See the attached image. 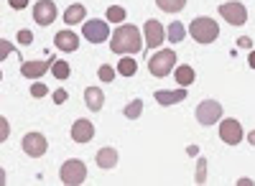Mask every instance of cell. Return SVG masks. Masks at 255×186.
Listing matches in <instances>:
<instances>
[{
    "mask_svg": "<svg viewBox=\"0 0 255 186\" xmlns=\"http://www.w3.org/2000/svg\"><path fill=\"white\" fill-rule=\"evenodd\" d=\"M110 51H115L120 56H133V54L143 51V38H140L138 26L120 23V28H115V33L110 36Z\"/></svg>",
    "mask_w": 255,
    "mask_h": 186,
    "instance_id": "6da1fadb",
    "label": "cell"
},
{
    "mask_svg": "<svg viewBox=\"0 0 255 186\" xmlns=\"http://www.w3.org/2000/svg\"><path fill=\"white\" fill-rule=\"evenodd\" d=\"M189 33L197 44H212V41H217V36H220V26H217V20L202 15V18H194L189 23Z\"/></svg>",
    "mask_w": 255,
    "mask_h": 186,
    "instance_id": "7a4b0ae2",
    "label": "cell"
},
{
    "mask_svg": "<svg viewBox=\"0 0 255 186\" xmlns=\"http://www.w3.org/2000/svg\"><path fill=\"white\" fill-rule=\"evenodd\" d=\"M174 67H176V51L174 49H163V51L153 54L151 61H148V69H151V74L158 77V79L168 77Z\"/></svg>",
    "mask_w": 255,
    "mask_h": 186,
    "instance_id": "3957f363",
    "label": "cell"
},
{
    "mask_svg": "<svg viewBox=\"0 0 255 186\" xmlns=\"http://www.w3.org/2000/svg\"><path fill=\"white\" fill-rule=\"evenodd\" d=\"M59 179H61V184H67V186H77V184H82L84 179H87V166H84L82 161H77V158H69V161L61 163Z\"/></svg>",
    "mask_w": 255,
    "mask_h": 186,
    "instance_id": "277c9868",
    "label": "cell"
},
{
    "mask_svg": "<svg viewBox=\"0 0 255 186\" xmlns=\"http://www.w3.org/2000/svg\"><path fill=\"white\" fill-rule=\"evenodd\" d=\"M82 36L87 38L90 44H102V41H108V38H110L108 20H100V18L84 20V26H82Z\"/></svg>",
    "mask_w": 255,
    "mask_h": 186,
    "instance_id": "5b68a950",
    "label": "cell"
},
{
    "mask_svg": "<svg viewBox=\"0 0 255 186\" xmlns=\"http://www.w3.org/2000/svg\"><path fill=\"white\" fill-rule=\"evenodd\" d=\"M197 120L202 125H215L222 120V105L217 99H202L197 105Z\"/></svg>",
    "mask_w": 255,
    "mask_h": 186,
    "instance_id": "8992f818",
    "label": "cell"
},
{
    "mask_svg": "<svg viewBox=\"0 0 255 186\" xmlns=\"http://www.w3.org/2000/svg\"><path fill=\"white\" fill-rule=\"evenodd\" d=\"M220 15L227 20V23H232V26H243L248 20V10H245L243 3H238V0H232V3H222L220 5Z\"/></svg>",
    "mask_w": 255,
    "mask_h": 186,
    "instance_id": "52a82bcc",
    "label": "cell"
},
{
    "mask_svg": "<svg viewBox=\"0 0 255 186\" xmlns=\"http://www.w3.org/2000/svg\"><path fill=\"white\" fill-rule=\"evenodd\" d=\"M243 125L235 120V117H227L220 122V138L227 143V146H238V143L243 140Z\"/></svg>",
    "mask_w": 255,
    "mask_h": 186,
    "instance_id": "ba28073f",
    "label": "cell"
},
{
    "mask_svg": "<svg viewBox=\"0 0 255 186\" xmlns=\"http://www.w3.org/2000/svg\"><path fill=\"white\" fill-rule=\"evenodd\" d=\"M33 20L38 26H51L56 20V5L54 0H38L33 5Z\"/></svg>",
    "mask_w": 255,
    "mask_h": 186,
    "instance_id": "9c48e42d",
    "label": "cell"
},
{
    "mask_svg": "<svg viewBox=\"0 0 255 186\" xmlns=\"http://www.w3.org/2000/svg\"><path fill=\"white\" fill-rule=\"evenodd\" d=\"M23 151H26V156H31V158H41V156L49 151V140L41 135V133H28V135L23 138Z\"/></svg>",
    "mask_w": 255,
    "mask_h": 186,
    "instance_id": "30bf717a",
    "label": "cell"
},
{
    "mask_svg": "<svg viewBox=\"0 0 255 186\" xmlns=\"http://www.w3.org/2000/svg\"><path fill=\"white\" fill-rule=\"evenodd\" d=\"M143 31H145V46H148V49H158V46L163 44V38H166V31H163V26L158 23L156 18L145 20Z\"/></svg>",
    "mask_w": 255,
    "mask_h": 186,
    "instance_id": "8fae6325",
    "label": "cell"
},
{
    "mask_svg": "<svg viewBox=\"0 0 255 186\" xmlns=\"http://www.w3.org/2000/svg\"><path fill=\"white\" fill-rule=\"evenodd\" d=\"M54 61H56L54 56H49V59H44V61H23V64H20V74L28 77V79H38V77H44V74L51 69Z\"/></svg>",
    "mask_w": 255,
    "mask_h": 186,
    "instance_id": "7c38bea8",
    "label": "cell"
},
{
    "mask_svg": "<svg viewBox=\"0 0 255 186\" xmlns=\"http://www.w3.org/2000/svg\"><path fill=\"white\" fill-rule=\"evenodd\" d=\"M92 138H95V125L90 120L82 117V120H77L72 125V140L74 143H90Z\"/></svg>",
    "mask_w": 255,
    "mask_h": 186,
    "instance_id": "4fadbf2b",
    "label": "cell"
},
{
    "mask_svg": "<svg viewBox=\"0 0 255 186\" xmlns=\"http://www.w3.org/2000/svg\"><path fill=\"white\" fill-rule=\"evenodd\" d=\"M54 46L59 51H77L79 49V36L74 31H59L54 36Z\"/></svg>",
    "mask_w": 255,
    "mask_h": 186,
    "instance_id": "5bb4252c",
    "label": "cell"
},
{
    "mask_svg": "<svg viewBox=\"0 0 255 186\" xmlns=\"http://www.w3.org/2000/svg\"><path fill=\"white\" fill-rule=\"evenodd\" d=\"M95 161H97V166H100V169L110 171V169L118 166V151H115V148H100L97 156H95Z\"/></svg>",
    "mask_w": 255,
    "mask_h": 186,
    "instance_id": "9a60e30c",
    "label": "cell"
},
{
    "mask_svg": "<svg viewBox=\"0 0 255 186\" xmlns=\"http://www.w3.org/2000/svg\"><path fill=\"white\" fill-rule=\"evenodd\" d=\"M153 97H156V102H158V105H176V102L186 99V87H181V90H171V92L158 90Z\"/></svg>",
    "mask_w": 255,
    "mask_h": 186,
    "instance_id": "2e32d148",
    "label": "cell"
},
{
    "mask_svg": "<svg viewBox=\"0 0 255 186\" xmlns=\"http://www.w3.org/2000/svg\"><path fill=\"white\" fill-rule=\"evenodd\" d=\"M84 102H87V107H90L92 112H100L102 105H105V94H102V90H97V87H87V90H84Z\"/></svg>",
    "mask_w": 255,
    "mask_h": 186,
    "instance_id": "e0dca14e",
    "label": "cell"
},
{
    "mask_svg": "<svg viewBox=\"0 0 255 186\" xmlns=\"http://www.w3.org/2000/svg\"><path fill=\"white\" fill-rule=\"evenodd\" d=\"M84 15H87V8H84L82 3H74V5H69L67 10H64V23H67V26L82 23Z\"/></svg>",
    "mask_w": 255,
    "mask_h": 186,
    "instance_id": "ac0fdd59",
    "label": "cell"
},
{
    "mask_svg": "<svg viewBox=\"0 0 255 186\" xmlns=\"http://www.w3.org/2000/svg\"><path fill=\"white\" fill-rule=\"evenodd\" d=\"M115 69H118V74H123V77H133V74L138 72V64H135L133 56H123L120 64H118Z\"/></svg>",
    "mask_w": 255,
    "mask_h": 186,
    "instance_id": "d6986e66",
    "label": "cell"
},
{
    "mask_svg": "<svg viewBox=\"0 0 255 186\" xmlns=\"http://www.w3.org/2000/svg\"><path fill=\"white\" fill-rule=\"evenodd\" d=\"M174 77H176V82H179V87H189L191 82H194V69L191 67H179L176 72H174Z\"/></svg>",
    "mask_w": 255,
    "mask_h": 186,
    "instance_id": "ffe728a7",
    "label": "cell"
},
{
    "mask_svg": "<svg viewBox=\"0 0 255 186\" xmlns=\"http://www.w3.org/2000/svg\"><path fill=\"white\" fill-rule=\"evenodd\" d=\"M184 36H186V31H184V23H179V20H174V23L168 26V31H166V38L171 41V44H179V41H184Z\"/></svg>",
    "mask_w": 255,
    "mask_h": 186,
    "instance_id": "44dd1931",
    "label": "cell"
},
{
    "mask_svg": "<svg viewBox=\"0 0 255 186\" xmlns=\"http://www.w3.org/2000/svg\"><path fill=\"white\" fill-rule=\"evenodd\" d=\"M156 5L166 13H176V10H184L186 0H156Z\"/></svg>",
    "mask_w": 255,
    "mask_h": 186,
    "instance_id": "7402d4cb",
    "label": "cell"
},
{
    "mask_svg": "<svg viewBox=\"0 0 255 186\" xmlns=\"http://www.w3.org/2000/svg\"><path fill=\"white\" fill-rule=\"evenodd\" d=\"M123 112H125V117H128V120L140 117V112H143V99H133V102H128Z\"/></svg>",
    "mask_w": 255,
    "mask_h": 186,
    "instance_id": "603a6c76",
    "label": "cell"
},
{
    "mask_svg": "<svg viewBox=\"0 0 255 186\" xmlns=\"http://www.w3.org/2000/svg\"><path fill=\"white\" fill-rule=\"evenodd\" d=\"M123 20H125V8L123 5H110L108 8V23H123Z\"/></svg>",
    "mask_w": 255,
    "mask_h": 186,
    "instance_id": "cb8c5ba5",
    "label": "cell"
},
{
    "mask_svg": "<svg viewBox=\"0 0 255 186\" xmlns=\"http://www.w3.org/2000/svg\"><path fill=\"white\" fill-rule=\"evenodd\" d=\"M51 72H54V77L61 82V79L69 77V64H67V61H54V64H51Z\"/></svg>",
    "mask_w": 255,
    "mask_h": 186,
    "instance_id": "d4e9b609",
    "label": "cell"
},
{
    "mask_svg": "<svg viewBox=\"0 0 255 186\" xmlns=\"http://www.w3.org/2000/svg\"><path fill=\"white\" fill-rule=\"evenodd\" d=\"M115 74H118V69H115V67H110V64H102V67L97 69V77H100L102 82H113V79H115Z\"/></svg>",
    "mask_w": 255,
    "mask_h": 186,
    "instance_id": "484cf974",
    "label": "cell"
},
{
    "mask_svg": "<svg viewBox=\"0 0 255 186\" xmlns=\"http://www.w3.org/2000/svg\"><path fill=\"white\" fill-rule=\"evenodd\" d=\"M197 184H204L207 181V161L204 158H199L197 161V179H194Z\"/></svg>",
    "mask_w": 255,
    "mask_h": 186,
    "instance_id": "4316f807",
    "label": "cell"
},
{
    "mask_svg": "<svg viewBox=\"0 0 255 186\" xmlns=\"http://www.w3.org/2000/svg\"><path fill=\"white\" fill-rule=\"evenodd\" d=\"M46 92H49V87L44 85V82H33V85H31V97H36V99L44 97Z\"/></svg>",
    "mask_w": 255,
    "mask_h": 186,
    "instance_id": "83f0119b",
    "label": "cell"
},
{
    "mask_svg": "<svg viewBox=\"0 0 255 186\" xmlns=\"http://www.w3.org/2000/svg\"><path fill=\"white\" fill-rule=\"evenodd\" d=\"M8 135H10V122L5 117H0V143H5Z\"/></svg>",
    "mask_w": 255,
    "mask_h": 186,
    "instance_id": "f1b7e54d",
    "label": "cell"
},
{
    "mask_svg": "<svg viewBox=\"0 0 255 186\" xmlns=\"http://www.w3.org/2000/svg\"><path fill=\"white\" fill-rule=\"evenodd\" d=\"M10 54H13V44L5 41V38H0V61H3L5 56H10Z\"/></svg>",
    "mask_w": 255,
    "mask_h": 186,
    "instance_id": "f546056e",
    "label": "cell"
},
{
    "mask_svg": "<svg viewBox=\"0 0 255 186\" xmlns=\"http://www.w3.org/2000/svg\"><path fill=\"white\" fill-rule=\"evenodd\" d=\"M18 44H23V46H28V44H33V33L31 31H18Z\"/></svg>",
    "mask_w": 255,
    "mask_h": 186,
    "instance_id": "4dcf8cb0",
    "label": "cell"
},
{
    "mask_svg": "<svg viewBox=\"0 0 255 186\" xmlns=\"http://www.w3.org/2000/svg\"><path fill=\"white\" fill-rule=\"evenodd\" d=\"M67 97H69V94L64 92V90H56V92H54V102H56V105H64V102H67Z\"/></svg>",
    "mask_w": 255,
    "mask_h": 186,
    "instance_id": "1f68e13d",
    "label": "cell"
},
{
    "mask_svg": "<svg viewBox=\"0 0 255 186\" xmlns=\"http://www.w3.org/2000/svg\"><path fill=\"white\" fill-rule=\"evenodd\" d=\"M10 3V8H15V10H23L26 5H28V0H8Z\"/></svg>",
    "mask_w": 255,
    "mask_h": 186,
    "instance_id": "d6a6232c",
    "label": "cell"
},
{
    "mask_svg": "<svg viewBox=\"0 0 255 186\" xmlns=\"http://www.w3.org/2000/svg\"><path fill=\"white\" fill-rule=\"evenodd\" d=\"M238 46H240V49H253V41H250L248 36H240V38H238Z\"/></svg>",
    "mask_w": 255,
    "mask_h": 186,
    "instance_id": "836d02e7",
    "label": "cell"
},
{
    "mask_svg": "<svg viewBox=\"0 0 255 186\" xmlns=\"http://www.w3.org/2000/svg\"><path fill=\"white\" fill-rule=\"evenodd\" d=\"M248 64L255 69V51H250V56H248Z\"/></svg>",
    "mask_w": 255,
    "mask_h": 186,
    "instance_id": "e575fe53",
    "label": "cell"
},
{
    "mask_svg": "<svg viewBox=\"0 0 255 186\" xmlns=\"http://www.w3.org/2000/svg\"><path fill=\"white\" fill-rule=\"evenodd\" d=\"M248 143H250V146H255V130H253V133L248 135Z\"/></svg>",
    "mask_w": 255,
    "mask_h": 186,
    "instance_id": "d590c367",
    "label": "cell"
},
{
    "mask_svg": "<svg viewBox=\"0 0 255 186\" xmlns=\"http://www.w3.org/2000/svg\"><path fill=\"white\" fill-rule=\"evenodd\" d=\"M3 184H5V171L0 169V186H3Z\"/></svg>",
    "mask_w": 255,
    "mask_h": 186,
    "instance_id": "8d00e7d4",
    "label": "cell"
},
{
    "mask_svg": "<svg viewBox=\"0 0 255 186\" xmlns=\"http://www.w3.org/2000/svg\"><path fill=\"white\" fill-rule=\"evenodd\" d=\"M0 79H3V72H0Z\"/></svg>",
    "mask_w": 255,
    "mask_h": 186,
    "instance_id": "74e56055",
    "label": "cell"
}]
</instances>
